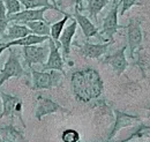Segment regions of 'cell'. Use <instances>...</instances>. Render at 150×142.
<instances>
[{
    "instance_id": "9",
    "label": "cell",
    "mask_w": 150,
    "mask_h": 142,
    "mask_svg": "<svg viewBox=\"0 0 150 142\" xmlns=\"http://www.w3.org/2000/svg\"><path fill=\"white\" fill-rule=\"evenodd\" d=\"M58 111H64L67 112L64 107H61L59 104H57L56 102H53L50 98H45V97H38L37 107H36V112L35 116L38 120H40L44 116L50 114V113H54Z\"/></svg>"
},
{
    "instance_id": "29",
    "label": "cell",
    "mask_w": 150,
    "mask_h": 142,
    "mask_svg": "<svg viewBox=\"0 0 150 142\" xmlns=\"http://www.w3.org/2000/svg\"><path fill=\"white\" fill-rule=\"evenodd\" d=\"M113 1H117V0H113Z\"/></svg>"
},
{
    "instance_id": "3",
    "label": "cell",
    "mask_w": 150,
    "mask_h": 142,
    "mask_svg": "<svg viewBox=\"0 0 150 142\" xmlns=\"http://www.w3.org/2000/svg\"><path fill=\"white\" fill-rule=\"evenodd\" d=\"M61 73V72H60ZM59 71L37 72L31 70L33 88L34 89H51L59 86L62 80V75Z\"/></svg>"
},
{
    "instance_id": "12",
    "label": "cell",
    "mask_w": 150,
    "mask_h": 142,
    "mask_svg": "<svg viewBox=\"0 0 150 142\" xmlns=\"http://www.w3.org/2000/svg\"><path fill=\"white\" fill-rule=\"evenodd\" d=\"M33 34L31 30L25 26V24H20V23H12L11 26L8 24V28L6 30V33L2 35V39L4 40H15L22 37Z\"/></svg>"
},
{
    "instance_id": "25",
    "label": "cell",
    "mask_w": 150,
    "mask_h": 142,
    "mask_svg": "<svg viewBox=\"0 0 150 142\" xmlns=\"http://www.w3.org/2000/svg\"><path fill=\"white\" fill-rule=\"evenodd\" d=\"M120 2H121V5H122L121 12H120L121 15H124V14L131 8L132 6H134V5H140V4L137 2V0H120Z\"/></svg>"
},
{
    "instance_id": "10",
    "label": "cell",
    "mask_w": 150,
    "mask_h": 142,
    "mask_svg": "<svg viewBox=\"0 0 150 142\" xmlns=\"http://www.w3.org/2000/svg\"><path fill=\"white\" fill-rule=\"evenodd\" d=\"M125 50H126V46H124L121 50L117 51L112 55L106 57L105 60H104L105 64H109L112 67V70L117 73V75H120L126 70V67L128 65L127 60H126V57H125Z\"/></svg>"
},
{
    "instance_id": "28",
    "label": "cell",
    "mask_w": 150,
    "mask_h": 142,
    "mask_svg": "<svg viewBox=\"0 0 150 142\" xmlns=\"http://www.w3.org/2000/svg\"><path fill=\"white\" fill-rule=\"evenodd\" d=\"M4 50H6V48L4 46V44H0V55H1V53L4 52Z\"/></svg>"
},
{
    "instance_id": "20",
    "label": "cell",
    "mask_w": 150,
    "mask_h": 142,
    "mask_svg": "<svg viewBox=\"0 0 150 142\" xmlns=\"http://www.w3.org/2000/svg\"><path fill=\"white\" fill-rule=\"evenodd\" d=\"M69 18H71V15L67 14V13H65V18H62V20H60V21H58V22H56V23L51 24V38L54 40V43H56L58 46L60 45V43H59V38H60L61 33H62L64 27H65V23H66V21H67Z\"/></svg>"
},
{
    "instance_id": "1",
    "label": "cell",
    "mask_w": 150,
    "mask_h": 142,
    "mask_svg": "<svg viewBox=\"0 0 150 142\" xmlns=\"http://www.w3.org/2000/svg\"><path fill=\"white\" fill-rule=\"evenodd\" d=\"M72 87L75 98L80 102L88 103L102 94L103 81L98 72L93 68H87L75 72L72 75Z\"/></svg>"
},
{
    "instance_id": "2",
    "label": "cell",
    "mask_w": 150,
    "mask_h": 142,
    "mask_svg": "<svg viewBox=\"0 0 150 142\" xmlns=\"http://www.w3.org/2000/svg\"><path fill=\"white\" fill-rule=\"evenodd\" d=\"M8 50H9V57L6 60L2 70L0 72V87L2 86L4 82H6L11 77H21L25 75V71L20 62L18 52L12 49H8Z\"/></svg>"
},
{
    "instance_id": "23",
    "label": "cell",
    "mask_w": 150,
    "mask_h": 142,
    "mask_svg": "<svg viewBox=\"0 0 150 142\" xmlns=\"http://www.w3.org/2000/svg\"><path fill=\"white\" fill-rule=\"evenodd\" d=\"M5 7H6V12H7V16L19 13L21 11V2L19 0H4Z\"/></svg>"
},
{
    "instance_id": "4",
    "label": "cell",
    "mask_w": 150,
    "mask_h": 142,
    "mask_svg": "<svg viewBox=\"0 0 150 142\" xmlns=\"http://www.w3.org/2000/svg\"><path fill=\"white\" fill-rule=\"evenodd\" d=\"M22 53L28 67H31V65L34 64L44 65L50 54V46H38V45L23 46Z\"/></svg>"
},
{
    "instance_id": "16",
    "label": "cell",
    "mask_w": 150,
    "mask_h": 142,
    "mask_svg": "<svg viewBox=\"0 0 150 142\" xmlns=\"http://www.w3.org/2000/svg\"><path fill=\"white\" fill-rule=\"evenodd\" d=\"M128 43H129V46H131L132 52L140 46L141 42H142V33H141V29H140V24L136 20L132 18L128 27Z\"/></svg>"
},
{
    "instance_id": "26",
    "label": "cell",
    "mask_w": 150,
    "mask_h": 142,
    "mask_svg": "<svg viewBox=\"0 0 150 142\" xmlns=\"http://www.w3.org/2000/svg\"><path fill=\"white\" fill-rule=\"evenodd\" d=\"M82 2L83 0H60V4H67V5H75V8L82 9Z\"/></svg>"
},
{
    "instance_id": "21",
    "label": "cell",
    "mask_w": 150,
    "mask_h": 142,
    "mask_svg": "<svg viewBox=\"0 0 150 142\" xmlns=\"http://www.w3.org/2000/svg\"><path fill=\"white\" fill-rule=\"evenodd\" d=\"M20 2L25 7V9H35L42 7H49L50 9H54L56 7L49 0H19Z\"/></svg>"
},
{
    "instance_id": "17",
    "label": "cell",
    "mask_w": 150,
    "mask_h": 142,
    "mask_svg": "<svg viewBox=\"0 0 150 142\" xmlns=\"http://www.w3.org/2000/svg\"><path fill=\"white\" fill-rule=\"evenodd\" d=\"M0 139L2 142H25L22 134L12 125L0 128Z\"/></svg>"
},
{
    "instance_id": "13",
    "label": "cell",
    "mask_w": 150,
    "mask_h": 142,
    "mask_svg": "<svg viewBox=\"0 0 150 142\" xmlns=\"http://www.w3.org/2000/svg\"><path fill=\"white\" fill-rule=\"evenodd\" d=\"M50 36H39L35 35V34H30V35L25 36V37H22L19 39H15V40H11V42H7V43H2L6 49H9L11 46H30V45H37L40 44L45 40H49Z\"/></svg>"
},
{
    "instance_id": "15",
    "label": "cell",
    "mask_w": 150,
    "mask_h": 142,
    "mask_svg": "<svg viewBox=\"0 0 150 142\" xmlns=\"http://www.w3.org/2000/svg\"><path fill=\"white\" fill-rule=\"evenodd\" d=\"M76 26H77L76 20H73V22L68 27H66L64 29V31L61 33V35H60L59 43L62 46L65 57H68V54L71 52V43H72V38L74 36L75 31H76Z\"/></svg>"
},
{
    "instance_id": "8",
    "label": "cell",
    "mask_w": 150,
    "mask_h": 142,
    "mask_svg": "<svg viewBox=\"0 0 150 142\" xmlns=\"http://www.w3.org/2000/svg\"><path fill=\"white\" fill-rule=\"evenodd\" d=\"M0 98L2 102V112L0 114V118L6 117V116H13L14 113H18L20 116V110H21V101L18 96H12L8 94H5L0 91Z\"/></svg>"
},
{
    "instance_id": "18",
    "label": "cell",
    "mask_w": 150,
    "mask_h": 142,
    "mask_svg": "<svg viewBox=\"0 0 150 142\" xmlns=\"http://www.w3.org/2000/svg\"><path fill=\"white\" fill-rule=\"evenodd\" d=\"M25 26L31 30L33 34L39 36L51 35V27L47 21H31L25 23Z\"/></svg>"
},
{
    "instance_id": "7",
    "label": "cell",
    "mask_w": 150,
    "mask_h": 142,
    "mask_svg": "<svg viewBox=\"0 0 150 142\" xmlns=\"http://www.w3.org/2000/svg\"><path fill=\"white\" fill-rule=\"evenodd\" d=\"M49 46H50V54L47 61L43 65V71H59L64 74V60L59 52L58 45L51 37L49 38Z\"/></svg>"
},
{
    "instance_id": "27",
    "label": "cell",
    "mask_w": 150,
    "mask_h": 142,
    "mask_svg": "<svg viewBox=\"0 0 150 142\" xmlns=\"http://www.w3.org/2000/svg\"><path fill=\"white\" fill-rule=\"evenodd\" d=\"M49 1H50V2H51V4H52L54 7H56V11L60 12V13H64L62 11H60V9H59V7H58V1H57V0H49Z\"/></svg>"
},
{
    "instance_id": "14",
    "label": "cell",
    "mask_w": 150,
    "mask_h": 142,
    "mask_svg": "<svg viewBox=\"0 0 150 142\" xmlns=\"http://www.w3.org/2000/svg\"><path fill=\"white\" fill-rule=\"evenodd\" d=\"M112 43V40H110L109 43L105 44H90V43H84L81 49H80V53L82 54L83 57L87 58H99L100 55L106 52L109 45Z\"/></svg>"
},
{
    "instance_id": "5",
    "label": "cell",
    "mask_w": 150,
    "mask_h": 142,
    "mask_svg": "<svg viewBox=\"0 0 150 142\" xmlns=\"http://www.w3.org/2000/svg\"><path fill=\"white\" fill-rule=\"evenodd\" d=\"M50 9L49 7H42V8H35V9H24L20 11L19 13L12 14L8 16L9 22L13 23H20V24H25L31 21H45L44 13Z\"/></svg>"
},
{
    "instance_id": "19",
    "label": "cell",
    "mask_w": 150,
    "mask_h": 142,
    "mask_svg": "<svg viewBox=\"0 0 150 142\" xmlns=\"http://www.w3.org/2000/svg\"><path fill=\"white\" fill-rule=\"evenodd\" d=\"M87 1V11L89 12V15L93 20H97L98 13H100V11L109 4L110 0H86Z\"/></svg>"
},
{
    "instance_id": "24",
    "label": "cell",
    "mask_w": 150,
    "mask_h": 142,
    "mask_svg": "<svg viewBox=\"0 0 150 142\" xmlns=\"http://www.w3.org/2000/svg\"><path fill=\"white\" fill-rule=\"evenodd\" d=\"M62 141L64 142H77L79 141V133L74 129H66L62 133Z\"/></svg>"
},
{
    "instance_id": "22",
    "label": "cell",
    "mask_w": 150,
    "mask_h": 142,
    "mask_svg": "<svg viewBox=\"0 0 150 142\" xmlns=\"http://www.w3.org/2000/svg\"><path fill=\"white\" fill-rule=\"evenodd\" d=\"M8 24H9V20L7 16L4 0H0V37H2V35L6 33Z\"/></svg>"
},
{
    "instance_id": "6",
    "label": "cell",
    "mask_w": 150,
    "mask_h": 142,
    "mask_svg": "<svg viewBox=\"0 0 150 142\" xmlns=\"http://www.w3.org/2000/svg\"><path fill=\"white\" fill-rule=\"evenodd\" d=\"M121 2L113 1L112 8L110 9V12L108 13V15L104 18L103 21V30L102 34L108 37V39L113 40V35L118 31V28H120V26L118 24V8L119 5Z\"/></svg>"
},
{
    "instance_id": "11",
    "label": "cell",
    "mask_w": 150,
    "mask_h": 142,
    "mask_svg": "<svg viewBox=\"0 0 150 142\" xmlns=\"http://www.w3.org/2000/svg\"><path fill=\"white\" fill-rule=\"evenodd\" d=\"M73 18H74V20H76V22L80 24V27H81V29H82L83 34H84V36H86L87 38H90V37L97 36V37H99L100 39H103V38H102V36L99 35V33H98L97 28L94 26V23H93L89 18H87V16L82 15V14L80 13V9L75 8L74 14H73Z\"/></svg>"
}]
</instances>
